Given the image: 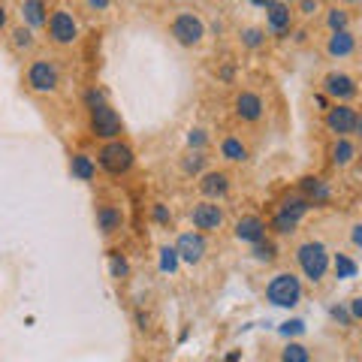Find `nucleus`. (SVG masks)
Returning a JSON list of instances; mask_svg holds the SVG:
<instances>
[{
	"label": "nucleus",
	"mask_w": 362,
	"mask_h": 362,
	"mask_svg": "<svg viewBox=\"0 0 362 362\" xmlns=\"http://www.w3.org/2000/svg\"><path fill=\"white\" fill-rule=\"evenodd\" d=\"M293 257H296V266L302 272V278L308 281L311 287H320L326 281V275H329V269H332V254L320 239L299 242L296 251H293Z\"/></svg>",
	"instance_id": "nucleus-1"
},
{
	"label": "nucleus",
	"mask_w": 362,
	"mask_h": 362,
	"mask_svg": "<svg viewBox=\"0 0 362 362\" xmlns=\"http://www.w3.org/2000/svg\"><path fill=\"white\" fill-rule=\"evenodd\" d=\"M302 278L296 272H278L266 284V302L275 305V308H296L302 302Z\"/></svg>",
	"instance_id": "nucleus-2"
},
{
	"label": "nucleus",
	"mask_w": 362,
	"mask_h": 362,
	"mask_svg": "<svg viewBox=\"0 0 362 362\" xmlns=\"http://www.w3.org/2000/svg\"><path fill=\"white\" fill-rule=\"evenodd\" d=\"M25 88L30 94H54L61 88V66L54 58H33L25 70Z\"/></svg>",
	"instance_id": "nucleus-3"
},
{
	"label": "nucleus",
	"mask_w": 362,
	"mask_h": 362,
	"mask_svg": "<svg viewBox=\"0 0 362 362\" xmlns=\"http://www.w3.org/2000/svg\"><path fill=\"white\" fill-rule=\"evenodd\" d=\"M169 37H173L181 49H197L206 40V21L194 9H181L169 21Z\"/></svg>",
	"instance_id": "nucleus-4"
},
{
	"label": "nucleus",
	"mask_w": 362,
	"mask_h": 362,
	"mask_svg": "<svg viewBox=\"0 0 362 362\" xmlns=\"http://www.w3.org/2000/svg\"><path fill=\"white\" fill-rule=\"evenodd\" d=\"M133 163H136V154L124 139H109L97 151V166L109 175H127Z\"/></svg>",
	"instance_id": "nucleus-5"
},
{
	"label": "nucleus",
	"mask_w": 362,
	"mask_h": 362,
	"mask_svg": "<svg viewBox=\"0 0 362 362\" xmlns=\"http://www.w3.org/2000/svg\"><path fill=\"white\" fill-rule=\"evenodd\" d=\"M45 37L52 45H73L78 40V18L64 6L52 9L49 21H45Z\"/></svg>",
	"instance_id": "nucleus-6"
},
{
	"label": "nucleus",
	"mask_w": 362,
	"mask_h": 362,
	"mask_svg": "<svg viewBox=\"0 0 362 362\" xmlns=\"http://www.w3.org/2000/svg\"><path fill=\"white\" fill-rule=\"evenodd\" d=\"M88 127L90 133H94V139H121V130H124V124H121V115L115 109H112L109 103L103 106H94V109H88Z\"/></svg>",
	"instance_id": "nucleus-7"
},
{
	"label": "nucleus",
	"mask_w": 362,
	"mask_h": 362,
	"mask_svg": "<svg viewBox=\"0 0 362 362\" xmlns=\"http://www.w3.org/2000/svg\"><path fill=\"white\" fill-rule=\"evenodd\" d=\"M320 94H326L332 103H350L359 94V85L354 76H347L341 70H329L320 82Z\"/></svg>",
	"instance_id": "nucleus-8"
},
{
	"label": "nucleus",
	"mask_w": 362,
	"mask_h": 362,
	"mask_svg": "<svg viewBox=\"0 0 362 362\" xmlns=\"http://www.w3.org/2000/svg\"><path fill=\"white\" fill-rule=\"evenodd\" d=\"M293 30H296V9H293L290 4H284V0L269 4L266 6V33L284 40V37H290Z\"/></svg>",
	"instance_id": "nucleus-9"
},
{
	"label": "nucleus",
	"mask_w": 362,
	"mask_h": 362,
	"mask_svg": "<svg viewBox=\"0 0 362 362\" xmlns=\"http://www.w3.org/2000/svg\"><path fill=\"white\" fill-rule=\"evenodd\" d=\"M356 118H359V109L354 103H332L323 112V127L332 136H354Z\"/></svg>",
	"instance_id": "nucleus-10"
},
{
	"label": "nucleus",
	"mask_w": 362,
	"mask_h": 362,
	"mask_svg": "<svg viewBox=\"0 0 362 362\" xmlns=\"http://www.w3.org/2000/svg\"><path fill=\"white\" fill-rule=\"evenodd\" d=\"M223 221H226L223 206H218L214 199H199V202H194V209H190V223H194L197 233H218Z\"/></svg>",
	"instance_id": "nucleus-11"
},
{
	"label": "nucleus",
	"mask_w": 362,
	"mask_h": 362,
	"mask_svg": "<svg viewBox=\"0 0 362 362\" xmlns=\"http://www.w3.org/2000/svg\"><path fill=\"white\" fill-rule=\"evenodd\" d=\"M175 251H178V259L187 266H199L202 259L209 254V242H206V233H181L175 239Z\"/></svg>",
	"instance_id": "nucleus-12"
},
{
	"label": "nucleus",
	"mask_w": 362,
	"mask_h": 362,
	"mask_svg": "<svg viewBox=\"0 0 362 362\" xmlns=\"http://www.w3.org/2000/svg\"><path fill=\"white\" fill-rule=\"evenodd\" d=\"M233 112H235V118L245 121V124H257L259 118L266 115V103H263V97L257 94V90H239L233 100Z\"/></svg>",
	"instance_id": "nucleus-13"
},
{
	"label": "nucleus",
	"mask_w": 362,
	"mask_h": 362,
	"mask_svg": "<svg viewBox=\"0 0 362 362\" xmlns=\"http://www.w3.org/2000/svg\"><path fill=\"white\" fill-rule=\"evenodd\" d=\"M197 187H199V197L202 199L221 202L226 194H230V173H223V169H206V173L199 175Z\"/></svg>",
	"instance_id": "nucleus-14"
},
{
	"label": "nucleus",
	"mask_w": 362,
	"mask_h": 362,
	"mask_svg": "<svg viewBox=\"0 0 362 362\" xmlns=\"http://www.w3.org/2000/svg\"><path fill=\"white\" fill-rule=\"evenodd\" d=\"M326 157H329V166L332 169H347L356 163L359 157V142L354 139V136H335L329 151H326Z\"/></svg>",
	"instance_id": "nucleus-15"
},
{
	"label": "nucleus",
	"mask_w": 362,
	"mask_h": 362,
	"mask_svg": "<svg viewBox=\"0 0 362 362\" xmlns=\"http://www.w3.org/2000/svg\"><path fill=\"white\" fill-rule=\"evenodd\" d=\"M233 235L245 245H257L269 235V223L259 218V214H242V218L233 223Z\"/></svg>",
	"instance_id": "nucleus-16"
},
{
	"label": "nucleus",
	"mask_w": 362,
	"mask_h": 362,
	"mask_svg": "<svg viewBox=\"0 0 362 362\" xmlns=\"http://www.w3.org/2000/svg\"><path fill=\"white\" fill-rule=\"evenodd\" d=\"M323 52L329 54L332 61H344V58H350V54L356 52V37H354V30H335V33H329L326 37V45H323Z\"/></svg>",
	"instance_id": "nucleus-17"
},
{
	"label": "nucleus",
	"mask_w": 362,
	"mask_h": 362,
	"mask_svg": "<svg viewBox=\"0 0 362 362\" xmlns=\"http://www.w3.org/2000/svg\"><path fill=\"white\" fill-rule=\"evenodd\" d=\"M94 218H97V230L103 233L106 239L124 230V211H121L118 206H112V202H100Z\"/></svg>",
	"instance_id": "nucleus-18"
},
{
	"label": "nucleus",
	"mask_w": 362,
	"mask_h": 362,
	"mask_svg": "<svg viewBox=\"0 0 362 362\" xmlns=\"http://www.w3.org/2000/svg\"><path fill=\"white\" fill-rule=\"evenodd\" d=\"M18 16H21V25H28L30 30H40L49 21V4L45 0H21Z\"/></svg>",
	"instance_id": "nucleus-19"
},
{
	"label": "nucleus",
	"mask_w": 362,
	"mask_h": 362,
	"mask_svg": "<svg viewBox=\"0 0 362 362\" xmlns=\"http://www.w3.org/2000/svg\"><path fill=\"white\" fill-rule=\"evenodd\" d=\"M299 194L311 202V206H326L329 202V185H326V178H320V175H305L302 181H299Z\"/></svg>",
	"instance_id": "nucleus-20"
},
{
	"label": "nucleus",
	"mask_w": 362,
	"mask_h": 362,
	"mask_svg": "<svg viewBox=\"0 0 362 362\" xmlns=\"http://www.w3.org/2000/svg\"><path fill=\"white\" fill-rule=\"evenodd\" d=\"M218 151L226 163H247V157H251V151H247V145L242 142V136L235 133H226L223 139L218 142Z\"/></svg>",
	"instance_id": "nucleus-21"
},
{
	"label": "nucleus",
	"mask_w": 362,
	"mask_h": 362,
	"mask_svg": "<svg viewBox=\"0 0 362 362\" xmlns=\"http://www.w3.org/2000/svg\"><path fill=\"white\" fill-rule=\"evenodd\" d=\"M70 173H73V178H78V181H94V178H97V163H94V157L76 151V154L70 157Z\"/></svg>",
	"instance_id": "nucleus-22"
},
{
	"label": "nucleus",
	"mask_w": 362,
	"mask_h": 362,
	"mask_svg": "<svg viewBox=\"0 0 362 362\" xmlns=\"http://www.w3.org/2000/svg\"><path fill=\"white\" fill-rule=\"evenodd\" d=\"M350 9L347 6H338V4H332V6H326V13H323V25H326V30L329 33H335V30H347L350 28Z\"/></svg>",
	"instance_id": "nucleus-23"
},
{
	"label": "nucleus",
	"mask_w": 362,
	"mask_h": 362,
	"mask_svg": "<svg viewBox=\"0 0 362 362\" xmlns=\"http://www.w3.org/2000/svg\"><path fill=\"white\" fill-rule=\"evenodd\" d=\"M9 45H13L18 54H25V52H33L37 37H33V30L28 25H16V28H9Z\"/></svg>",
	"instance_id": "nucleus-24"
},
{
	"label": "nucleus",
	"mask_w": 362,
	"mask_h": 362,
	"mask_svg": "<svg viewBox=\"0 0 362 362\" xmlns=\"http://www.w3.org/2000/svg\"><path fill=\"white\" fill-rule=\"evenodd\" d=\"M311 209H314V206H311V202L299 194V190H296V194H287L284 199H281V211H287L290 218H296V221H302Z\"/></svg>",
	"instance_id": "nucleus-25"
},
{
	"label": "nucleus",
	"mask_w": 362,
	"mask_h": 362,
	"mask_svg": "<svg viewBox=\"0 0 362 362\" xmlns=\"http://www.w3.org/2000/svg\"><path fill=\"white\" fill-rule=\"evenodd\" d=\"M266 28H259V25H247V28H242L239 30V42L245 45V49H251V52H257V49H263L266 45Z\"/></svg>",
	"instance_id": "nucleus-26"
},
{
	"label": "nucleus",
	"mask_w": 362,
	"mask_h": 362,
	"mask_svg": "<svg viewBox=\"0 0 362 362\" xmlns=\"http://www.w3.org/2000/svg\"><path fill=\"white\" fill-rule=\"evenodd\" d=\"M269 230L275 233V235H293V233L299 230V221H296V218H290L287 211H281V209H278L275 214H272V223H269Z\"/></svg>",
	"instance_id": "nucleus-27"
},
{
	"label": "nucleus",
	"mask_w": 362,
	"mask_h": 362,
	"mask_svg": "<svg viewBox=\"0 0 362 362\" xmlns=\"http://www.w3.org/2000/svg\"><path fill=\"white\" fill-rule=\"evenodd\" d=\"M251 257L257 259V263H275V259H278V245H275V242H272L269 235H266L263 242L251 245Z\"/></svg>",
	"instance_id": "nucleus-28"
},
{
	"label": "nucleus",
	"mask_w": 362,
	"mask_h": 362,
	"mask_svg": "<svg viewBox=\"0 0 362 362\" xmlns=\"http://www.w3.org/2000/svg\"><path fill=\"white\" fill-rule=\"evenodd\" d=\"M206 151H190V154H185V160H181V173L185 175H202L206 173Z\"/></svg>",
	"instance_id": "nucleus-29"
},
{
	"label": "nucleus",
	"mask_w": 362,
	"mask_h": 362,
	"mask_svg": "<svg viewBox=\"0 0 362 362\" xmlns=\"http://www.w3.org/2000/svg\"><path fill=\"white\" fill-rule=\"evenodd\" d=\"M332 272H335V278H356V272H359V266L350 259L347 254H335L332 257Z\"/></svg>",
	"instance_id": "nucleus-30"
},
{
	"label": "nucleus",
	"mask_w": 362,
	"mask_h": 362,
	"mask_svg": "<svg viewBox=\"0 0 362 362\" xmlns=\"http://www.w3.org/2000/svg\"><path fill=\"white\" fill-rule=\"evenodd\" d=\"M281 362H311V350L299 341H290L284 350H281Z\"/></svg>",
	"instance_id": "nucleus-31"
},
{
	"label": "nucleus",
	"mask_w": 362,
	"mask_h": 362,
	"mask_svg": "<svg viewBox=\"0 0 362 362\" xmlns=\"http://www.w3.org/2000/svg\"><path fill=\"white\" fill-rule=\"evenodd\" d=\"M178 251H175V245H163L160 247V272H169V275H173V272L178 269Z\"/></svg>",
	"instance_id": "nucleus-32"
},
{
	"label": "nucleus",
	"mask_w": 362,
	"mask_h": 362,
	"mask_svg": "<svg viewBox=\"0 0 362 362\" xmlns=\"http://www.w3.org/2000/svg\"><path fill=\"white\" fill-rule=\"evenodd\" d=\"M109 269H112V275L115 278H127L130 275V266H127V259H124L121 254H109Z\"/></svg>",
	"instance_id": "nucleus-33"
},
{
	"label": "nucleus",
	"mask_w": 362,
	"mask_h": 362,
	"mask_svg": "<svg viewBox=\"0 0 362 362\" xmlns=\"http://www.w3.org/2000/svg\"><path fill=\"white\" fill-rule=\"evenodd\" d=\"M329 317H332L335 323L347 326V329L354 326V317H350V308H347V305H332V308H329Z\"/></svg>",
	"instance_id": "nucleus-34"
},
{
	"label": "nucleus",
	"mask_w": 362,
	"mask_h": 362,
	"mask_svg": "<svg viewBox=\"0 0 362 362\" xmlns=\"http://www.w3.org/2000/svg\"><path fill=\"white\" fill-rule=\"evenodd\" d=\"M320 0H299L296 4V16H302V18H314L317 13H320Z\"/></svg>",
	"instance_id": "nucleus-35"
},
{
	"label": "nucleus",
	"mask_w": 362,
	"mask_h": 362,
	"mask_svg": "<svg viewBox=\"0 0 362 362\" xmlns=\"http://www.w3.org/2000/svg\"><path fill=\"white\" fill-rule=\"evenodd\" d=\"M187 145H190L194 151H202V148H206V145H209L206 130H202V127H194V130H190V133H187Z\"/></svg>",
	"instance_id": "nucleus-36"
},
{
	"label": "nucleus",
	"mask_w": 362,
	"mask_h": 362,
	"mask_svg": "<svg viewBox=\"0 0 362 362\" xmlns=\"http://www.w3.org/2000/svg\"><path fill=\"white\" fill-rule=\"evenodd\" d=\"M151 218L157 223L169 226V223H173V211H169V206H163V202H154V206H151Z\"/></svg>",
	"instance_id": "nucleus-37"
},
{
	"label": "nucleus",
	"mask_w": 362,
	"mask_h": 362,
	"mask_svg": "<svg viewBox=\"0 0 362 362\" xmlns=\"http://www.w3.org/2000/svg\"><path fill=\"white\" fill-rule=\"evenodd\" d=\"M103 103H106V94H103L100 88H88V90H85V106H88V109L103 106Z\"/></svg>",
	"instance_id": "nucleus-38"
},
{
	"label": "nucleus",
	"mask_w": 362,
	"mask_h": 362,
	"mask_svg": "<svg viewBox=\"0 0 362 362\" xmlns=\"http://www.w3.org/2000/svg\"><path fill=\"white\" fill-rule=\"evenodd\" d=\"M347 308H350V317H354V323H362V296H354L347 302Z\"/></svg>",
	"instance_id": "nucleus-39"
},
{
	"label": "nucleus",
	"mask_w": 362,
	"mask_h": 362,
	"mask_svg": "<svg viewBox=\"0 0 362 362\" xmlns=\"http://www.w3.org/2000/svg\"><path fill=\"white\" fill-rule=\"evenodd\" d=\"M350 245H354L356 251H362V221H356L350 226Z\"/></svg>",
	"instance_id": "nucleus-40"
},
{
	"label": "nucleus",
	"mask_w": 362,
	"mask_h": 362,
	"mask_svg": "<svg viewBox=\"0 0 362 362\" xmlns=\"http://www.w3.org/2000/svg\"><path fill=\"white\" fill-rule=\"evenodd\" d=\"M281 332L284 335H299V332H305V323L302 320H287L284 326H281Z\"/></svg>",
	"instance_id": "nucleus-41"
},
{
	"label": "nucleus",
	"mask_w": 362,
	"mask_h": 362,
	"mask_svg": "<svg viewBox=\"0 0 362 362\" xmlns=\"http://www.w3.org/2000/svg\"><path fill=\"white\" fill-rule=\"evenodd\" d=\"M85 6L90 9V13H106V9L112 6V0H85Z\"/></svg>",
	"instance_id": "nucleus-42"
},
{
	"label": "nucleus",
	"mask_w": 362,
	"mask_h": 362,
	"mask_svg": "<svg viewBox=\"0 0 362 362\" xmlns=\"http://www.w3.org/2000/svg\"><path fill=\"white\" fill-rule=\"evenodd\" d=\"M354 139L362 142V112H359V118H356V127H354Z\"/></svg>",
	"instance_id": "nucleus-43"
},
{
	"label": "nucleus",
	"mask_w": 362,
	"mask_h": 362,
	"mask_svg": "<svg viewBox=\"0 0 362 362\" xmlns=\"http://www.w3.org/2000/svg\"><path fill=\"white\" fill-rule=\"evenodd\" d=\"M247 4H251V6H257V9H266L269 4H275V0H247Z\"/></svg>",
	"instance_id": "nucleus-44"
},
{
	"label": "nucleus",
	"mask_w": 362,
	"mask_h": 362,
	"mask_svg": "<svg viewBox=\"0 0 362 362\" xmlns=\"http://www.w3.org/2000/svg\"><path fill=\"white\" fill-rule=\"evenodd\" d=\"M6 18H9V16H6V9H4V4H0V30H4V28H6Z\"/></svg>",
	"instance_id": "nucleus-45"
},
{
	"label": "nucleus",
	"mask_w": 362,
	"mask_h": 362,
	"mask_svg": "<svg viewBox=\"0 0 362 362\" xmlns=\"http://www.w3.org/2000/svg\"><path fill=\"white\" fill-rule=\"evenodd\" d=\"M305 40H308V30L299 28V30H296V42H305Z\"/></svg>",
	"instance_id": "nucleus-46"
},
{
	"label": "nucleus",
	"mask_w": 362,
	"mask_h": 362,
	"mask_svg": "<svg viewBox=\"0 0 362 362\" xmlns=\"http://www.w3.org/2000/svg\"><path fill=\"white\" fill-rule=\"evenodd\" d=\"M359 4H362V0H341V6H347V9L350 6H359Z\"/></svg>",
	"instance_id": "nucleus-47"
},
{
	"label": "nucleus",
	"mask_w": 362,
	"mask_h": 362,
	"mask_svg": "<svg viewBox=\"0 0 362 362\" xmlns=\"http://www.w3.org/2000/svg\"><path fill=\"white\" fill-rule=\"evenodd\" d=\"M223 362H239V354H230V356H226Z\"/></svg>",
	"instance_id": "nucleus-48"
},
{
	"label": "nucleus",
	"mask_w": 362,
	"mask_h": 362,
	"mask_svg": "<svg viewBox=\"0 0 362 362\" xmlns=\"http://www.w3.org/2000/svg\"><path fill=\"white\" fill-rule=\"evenodd\" d=\"M284 4H290V6H296V4H299V0H284Z\"/></svg>",
	"instance_id": "nucleus-49"
},
{
	"label": "nucleus",
	"mask_w": 362,
	"mask_h": 362,
	"mask_svg": "<svg viewBox=\"0 0 362 362\" xmlns=\"http://www.w3.org/2000/svg\"><path fill=\"white\" fill-rule=\"evenodd\" d=\"M320 4H332V0H320Z\"/></svg>",
	"instance_id": "nucleus-50"
}]
</instances>
